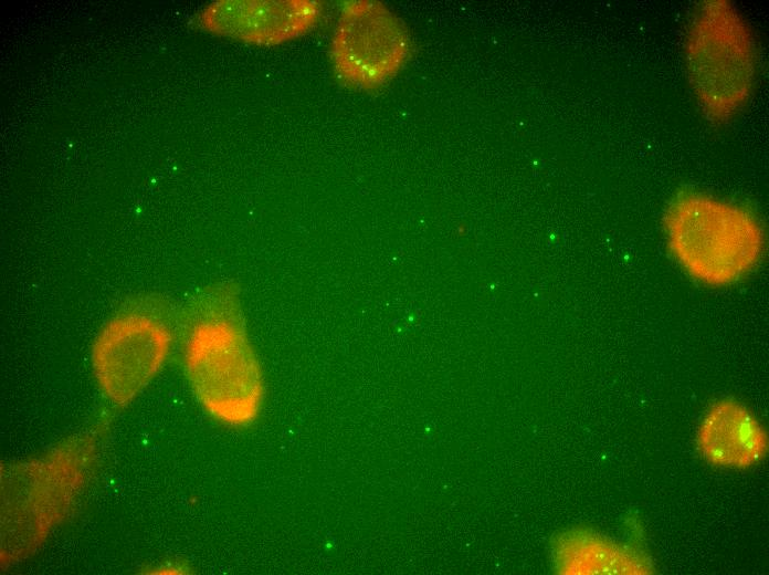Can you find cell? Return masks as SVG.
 <instances>
[{"instance_id":"1","label":"cell","mask_w":769,"mask_h":575,"mask_svg":"<svg viewBox=\"0 0 769 575\" xmlns=\"http://www.w3.org/2000/svg\"><path fill=\"white\" fill-rule=\"evenodd\" d=\"M236 305L224 290L208 294L187 341L185 364L203 407L221 421L245 425L259 411L263 381Z\"/></svg>"},{"instance_id":"2","label":"cell","mask_w":769,"mask_h":575,"mask_svg":"<svg viewBox=\"0 0 769 575\" xmlns=\"http://www.w3.org/2000/svg\"><path fill=\"white\" fill-rule=\"evenodd\" d=\"M668 247L681 265L709 285L736 282L758 262L763 231L746 209L700 194H685L665 216Z\"/></svg>"},{"instance_id":"3","label":"cell","mask_w":769,"mask_h":575,"mask_svg":"<svg viewBox=\"0 0 769 575\" xmlns=\"http://www.w3.org/2000/svg\"><path fill=\"white\" fill-rule=\"evenodd\" d=\"M691 85L706 115L730 118L749 98L757 58L751 33L727 1H705L691 23L685 44Z\"/></svg>"},{"instance_id":"4","label":"cell","mask_w":769,"mask_h":575,"mask_svg":"<svg viewBox=\"0 0 769 575\" xmlns=\"http://www.w3.org/2000/svg\"><path fill=\"white\" fill-rule=\"evenodd\" d=\"M92 446L65 445L3 473L2 554H29L65 515L85 478Z\"/></svg>"},{"instance_id":"5","label":"cell","mask_w":769,"mask_h":575,"mask_svg":"<svg viewBox=\"0 0 769 575\" xmlns=\"http://www.w3.org/2000/svg\"><path fill=\"white\" fill-rule=\"evenodd\" d=\"M338 77L360 90L381 87L405 64L411 50L403 23L386 6L349 1L343 6L333 40Z\"/></svg>"},{"instance_id":"6","label":"cell","mask_w":769,"mask_h":575,"mask_svg":"<svg viewBox=\"0 0 769 575\" xmlns=\"http://www.w3.org/2000/svg\"><path fill=\"white\" fill-rule=\"evenodd\" d=\"M171 334L159 320L130 312L113 318L96 338L93 370L104 395L115 405L129 404L165 363Z\"/></svg>"},{"instance_id":"7","label":"cell","mask_w":769,"mask_h":575,"mask_svg":"<svg viewBox=\"0 0 769 575\" xmlns=\"http://www.w3.org/2000/svg\"><path fill=\"white\" fill-rule=\"evenodd\" d=\"M320 15V4L309 0H225L210 4L200 22L217 34L275 45L308 32Z\"/></svg>"},{"instance_id":"8","label":"cell","mask_w":769,"mask_h":575,"mask_svg":"<svg viewBox=\"0 0 769 575\" xmlns=\"http://www.w3.org/2000/svg\"><path fill=\"white\" fill-rule=\"evenodd\" d=\"M700 456L712 466L746 469L768 451L762 425L740 402L721 399L704 415L696 436Z\"/></svg>"},{"instance_id":"9","label":"cell","mask_w":769,"mask_h":575,"mask_svg":"<svg viewBox=\"0 0 769 575\" xmlns=\"http://www.w3.org/2000/svg\"><path fill=\"white\" fill-rule=\"evenodd\" d=\"M556 568L562 574L641 575L652 571L640 551L587 530H569L554 543Z\"/></svg>"}]
</instances>
